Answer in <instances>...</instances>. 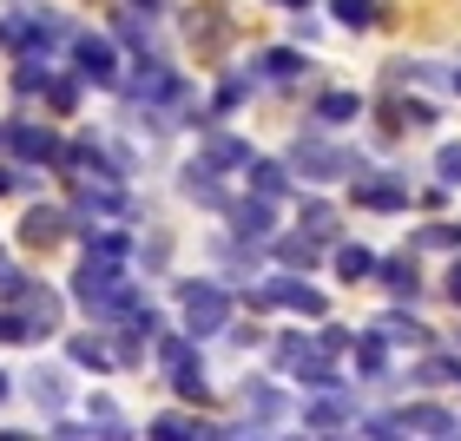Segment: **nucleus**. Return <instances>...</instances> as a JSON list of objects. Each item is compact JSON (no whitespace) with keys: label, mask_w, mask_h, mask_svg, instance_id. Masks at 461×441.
<instances>
[{"label":"nucleus","mask_w":461,"mask_h":441,"mask_svg":"<svg viewBox=\"0 0 461 441\" xmlns=\"http://www.w3.org/2000/svg\"><path fill=\"white\" fill-rule=\"evenodd\" d=\"M158 369L172 375V389L185 402H204V356H198V336H158Z\"/></svg>","instance_id":"nucleus-1"},{"label":"nucleus","mask_w":461,"mask_h":441,"mask_svg":"<svg viewBox=\"0 0 461 441\" xmlns=\"http://www.w3.org/2000/svg\"><path fill=\"white\" fill-rule=\"evenodd\" d=\"M178 303H185V323H192V336H218V329L230 323V290L212 284V277L185 284V290H178Z\"/></svg>","instance_id":"nucleus-2"},{"label":"nucleus","mask_w":461,"mask_h":441,"mask_svg":"<svg viewBox=\"0 0 461 441\" xmlns=\"http://www.w3.org/2000/svg\"><path fill=\"white\" fill-rule=\"evenodd\" d=\"M59 40H67V27H59L53 14H14V20H0V47H7V53H40V59H47Z\"/></svg>","instance_id":"nucleus-3"},{"label":"nucleus","mask_w":461,"mask_h":441,"mask_svg":"<svg viewBox=\"0 0 461 441\" xmlns=\"http://www.w3.org/2000/svg\"><path fill=\"white\" fill-rule=\"evenodd\" d=\"M67 40H73L79 79H93V86H119V53H113V40H99V33H67Z\"/></svg>","instance_id":"nucleus-4"},{"label":"nucleus","mask_w":461,"mask_h":441,"mask_svg":"<svg viewBox=\"0 0 461 441\" xmlns=\"http://www.w3.org/2000/svg\"><path fill=\"white\" fill-rule=\"evenodd\" d=\"M230 212V230H238V238L250 244V238H270V230H277V212H270V198H238V204H224Z\"/></svg>","instance_id":"nucleus-5"},{"label":"nucleus","mask_w":461,"mask_h":441,"mask_svg":"<svg viewBox=\"0 0 461 441\" xmlns=\"http://www.w3.org/2000/svg\"><path fill=\"white\" fill-rule=\"evenodd\" d=\"M297 172H303V178H317V184H330V178H343V172H349V158H343V152H330L323 139H297Z\"/></svg>","instance_id":"nucleus-6"},{"label":"nucleus","mask_w":461,"mask_h":441,"mask_svg":"<svg viewBox=\"0 0 461 441\" xmlns=\"http://www.w3.org/2000/svg\"><path fill=\"white\" fill-rule=\"evenodd\" d=\"M356 204H369V212H402L409 184L402 178H363V184H356Z\"/></svg>","instance_id":"nucleus-7"},{"label":"nucleus","mask_w":461,"mask_h":441,"mask_svg":"<svg viewBox=\"0 0 461 441\" xmlns=\"http://www.w3.org/2000/svg\"><path fill=\"white\" fill-rule=\"evenodd\" d=\"M73 218L67 212H53V204H40V212H27V224H20V244H53V238H67Z\"/></svg>","instance_id":"nucleus-8"},{"label":"nucleus","mask_w":461,"mask_h":441,"mask_svg":"<svg viewBox=\"0 0 461 441\" xmlns=\"http://www.w3.org/2000/svg\"><path fill=\"white\" fill-rule=\"evenodd\" d=\"M395 428H409V435H455V415L435 409V402H415V409L395 415Z\"/></svg>","instance_id":"nucleus-9"},{"label":"nucleus","mask_w":461,"mask_h":441,"mask_svg":"<svg viewBox=\"0 0 461 441\" xmlns=\"http://www.w3.org/2000/svg\"><path fill=\"white\" fill-rule=\"evenodd\" d=\"M0 139H7L20 158H53V132H47V125H27V119H14Z\"/></svg>","instance_id":"nucleus-10"},{"label":"nucleus","mask_w":461,"mask_h":441,"mask_svg":"<svg viewBox=\"0 0 461 441\" xmlns=\"http://www.w3.org/2000/svg\"><path fill=\"white\" fill-rule=\"evenodd\" d=\"M27 389H33V402L47 409V415H59V409L73 402V389H67V375H59V369H40V375H33Z\"/></svg>","instance_id":"nucleus-11"},{"label":"nucleus","mask_w":461,"mask_h":441,"mask_svg":"<svg viewBox=\"0 0 461 441\" xmlns=\"http://www.w3.org/2000/svg\"><path fill=\"white\" fill-rule=\"evenodd\" d=\"M244 172H250V192H258V198H284V192H290V178H284L277 158H250Z\"/></svg>","instance_id":"nucleus-12"},{"label":"nucleus","mask_w":461,"mask_h":441,"mask_svg":"<svg viewBox=\"0 0 461 441\" xmlns=\"http://www.w3.org/2000/svg\"><path fill=\"white\" fill-rule=\"evenodd\" d=\"M356 112H363V99H356V93H323L317 99V125H349Z\"/></svg>","instance_id":"nucleus-13"},{"label":"nucleus","mask_w":461,"mask_h":441,"mask_svg":"<svg viewBox=\"0 0 461 441\" xmlns=\"http://www.w3.org/2000/svg\"><path fill=\"white\" fill-rule=\"evenodd\" d=\"M277 257H284V264H297V270H310V264L323 257V238H317V230H303V238H284V244H277Z\"/></svg>","instance_id":"nucleus-14"},{"label":"nucleus","mask_w":461,"mask_h":441,"mask_svg":"<svg viewBox=\"0 0 461 441\" xmlns=\"http://www.w3.org/2000/svg\"><path fill=\"white\" fill-rule=\"evenodd\" d=\"M349 415H356V409L343 402V395H330V402H310V409H303V422H310V428H343Z\"/></svg>","instance_id":"nucleus-15"},{"label":"nucleus","mask_w":461,"mask_h":441,"mask_svg":"<svg viewBox=\"0 0 461 441\" xmlns=\"http://www.w3.org/2000/svg\"><path fill=\"white\" fill-rule=\"evenodd\" d=\"M67 356H73L79 369H106V363H113V349L99 343V336H73V343H67Z\"/></svg>","instance_id":"nucleus-16"},{"label":"nucleus","mask_w":461,"mask_h":441,"mask_svg":"<svg viewBox=\"0 0 461 441\" xmlns=\"http://www.w3.org/2000/svg\"><path fill=\"white\" fill-rule=\"evenodd\" d=\"M297 73H303V59L290 53V47H277V53L258 59V79H297Z\"/></svg>","instance_id":"nucleus-17"},{"label":"nucleus","mask_w":461,"mask_h":441,"mask_svg":"<svg viewBox=\"0 0 461 441\" xmlns=\"http://www.w3.org/2000/svg\"><path fill=\"white\" fill-rule=\"evenodd\" d=\"M337 270H343V284H363L369 270H375V257H369L363 244H343V250H337Z\"/></svg>","instance_id":"nucleus-18"},{"label":"nucleus","mask_w":461,"mask_h":441,"mask_svg":"<svg viewBox=\"0 0 461 441\" xmlns=\"http://www.w3.org/2000/svg\"><path fill=\"white\" fill-rule=\"evenodd\" d=\"M244 409H250V422H277V415H284V395H277V389H244Z\"/></svg>","instance_id":"nucleus-19"},{"label":"nucleus","mask_w":461,"mask_h":441,"mask_svg":"<svg viewBox=\"0 0 461 441\" xmlns=\"http://www.w3.org/2000/svg\"><path fill=\"white\" fill-rule=\"evenodd\" d=\"M375 336H383V343H415V336H422V323L402 317V310H389V317L375 323Z\"/></svg>","instance_id":"nucleus-20"},{"label":"nucleus","mask_w":461,"mask_h":441,"mask_svg":"<svg viewBox=\"0 0 461 441\" xmlns=\"http://www.w3.org/2000/svg\"><path fill=\"white\" fill-rule=\"evenodd\" d=\"M375 270H383V284L395 290V297H415V264L409 257H389V264H375Z\"/></svg>","instance_id":"nucleus-21"},{"label":"nucleus","mask_w":461,"mask_h":441,"mask_svg":"<svg viewBox=\"0 0 461 441\" xmlns=\"http://www.w3.org/2000/svg\"><path fill=\"white\" fill-rule=\"evenodd\" d=\"M152 435H218V428L198 415H152Z\"/></svg>","instance_id":"nucleus-22"},{"label":"nucleus","mask_w":461,"mask_h":441,"mask_svg":"<svg viewBox=\"0 0 461 441\" xmlns=\"http://www.w3.org/2000/svg\"><path fill=\"white\" fill-rule=\"evenodd\" d=\"M33 323H27V310H0V343H33Z\"/></svg>","instance_id":"nucleus-23"},{"label":"nucleus","mask_w":461,"mask_h":441,"mask_svg":"<svg viewBox=\"0 0 461 441\" xmlns=\"http://www.w3.org/2000/svg\"><path fill=\"white\" fill-rule=\"evenodd\" d=\"M435 178H442V184H461V145H442V152H435Z\"/></svg>","instance_id":"nucleus-24"},{"label":"nucleus","mask_w":461,"mask_h":441,"mask_svg":"<svg viewBox=\"0 0 461 441\" xmlns=\"http://www.w3.org/2000/svg\"><path fill=\"white\" fill-rule=\"evenodd\" d=\"M337 20H343V27H369L375 7H369V0H337Z\"/></svg>","instance_id":"nucleus-25"},{"label":"nucleus","mask_w":461,"mask_h":441,"mask_svg":"<svg viewBox=\"0 0 461 441\" xmlns=\"http://www.w3.org/2000/svg\"><path fill=\"white\" fill-rule=\"evenodd\" d=\"M422 375H429V382H455V375H461V363H455V356H429V363H422Z\"/></svg>","instance_id":"nucleus-26"},{"label":"nucleus","mask_w":461,"mask_h":441,"mask_svg":"<svg viewBox=\"0 0 461 441\" xmlns=\"http://www.w3.org/2000/svg\"><path fill=\"white\" fill-rule=\"evenodd\" d=\"M303 230H317V238H330V230H337V218H330L323 204H310V212H303Z\"/></svg>","instance_id":"nucleus-27"},{"label":"nucleus","mask_w":461,"mask_h":441,"mask_svg":"<svg viewBox=\"0 0 461 441\" xmlns=\"http://www.w3.org/2000/svg\"><path fill=\"white\" fill-rule=\"evenodd\" d=\"M0 192H33V178L20 165H0Z\"/></svg>","instance_id":"nucleus-28"},{"label":"nucleus","mask_w":461,"mask_h":441,"mask_svg":"<svg viewBox=\"0 0 461 441\" xmlns=\"http://www.w3.org/2000/svg\"><path fill=\"white\" fill-rule=\"evenodd\" d=\"M415 244H461V230H455V224H435V230H422Z\"/></svg>","instance_id":"nucleus-29"},{"label":"nucleus","mask_w":461,"mask_h":441,"mask_svg":"<svg viewBox=\"0 0 461 441\" xmlns=\"http://www.w3.org/2000/svg\"><path fill=\"white\" fill-rule=\"evenodd\" d=\"M448 297H455V303H461V264H455V270H448Z\"/></svg>","instance_id":"nucleus-30"},{"label":"nucleus","mask_w":461,"mask_h":441,"mask_svg":"<svg viewBox=\"0 0 461 441\" xmlns=\"http://www.w3.org/2000/svg\"><path fill=\"white\" fill-rule=\"evenodd\" d=\"M7 389H14V375H0V402H7Z\"/></svg>","instance_id":"nucleus-31"},{"label":"nucleus","mask_w":461,"mask_h":441,"mask_svg":"<svg viewBox=\"0 0 461 441\" xmlns=\"http://www.w3.org/2000/svg\"><path fill=\"white\" fill-rule=\"evenodd\" d=\"M277 7H310V0H277Z\"/></svg>","instance_id":"nucleus-32"},{"label":"nucleus","mask_w":461,"mask_h":441,"mask_svg":"<svg viewBox=\"0 0 461 441\" xmlns=\"http://www.w3.org/2000/svg\"><path fill=\"white\" fill-rule=\"evenodd\" d=\"M132 7H158V0H132Z\"/></svg>","instance_id":"nucleus-33"},{"label":"nucleus","mask_w":461,"mask_h":441,"mask_svg":"<svg viewBox=\"0 0 461 441\" xmlns=\"http://www.w3.org/2000/svg\"><path fill=\"white\" fill-rule=\"evenodd\" d=\"M455 86H461V73H455Z\"/></svg>","instance_id":"nucleus-34"}]
</instances>
